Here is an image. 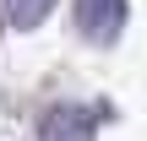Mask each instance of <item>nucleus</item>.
I'll use <instances>...</instances> for the list:
<instances>
[{
  "mask_svg": "<svg viewBox=\"0 0 147 141\" xmlns=\"http://www.w3.org/2000/svg\"><path fill=\"white\" fill-rule=\"evenodd\" d=\"M76 22L93 43H109L125 27V0H76Z\"/></svg>",
  "mask_w": 147,
  "mask_h": 141,
  "instance_id": "1",
  "label": "nucleus"
},
{
  "mask_svg": "<svg viewBox=\"0 0 147 141\" xmlns=\"http://www.w3.org/2000/svg\"><path fill=\"white\" fill-rule=\"evenodd\" d=\"M5 5H11V27H38L55 0H5Z\"/></svg>",
  "mask_w": 147,
  "mask_h": 141,
  "instance_id": "3",
  "label": "nucleus"
},
{
  "mask_svg": "<svg viewBox=\"0 0 147 141\" xmlns=\"http://www.w3.org/2000/svg\"><path fill=\"white\" fill-rule=\"evenodd\" d=\"M104 109H49L44 120V141H93Z\"/></svg>",
  "mask_w": 147,
  "mask_h": 141,
  "instance_id": "2",
  "label": "nucleus"
}]
</instances>
